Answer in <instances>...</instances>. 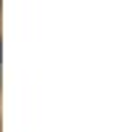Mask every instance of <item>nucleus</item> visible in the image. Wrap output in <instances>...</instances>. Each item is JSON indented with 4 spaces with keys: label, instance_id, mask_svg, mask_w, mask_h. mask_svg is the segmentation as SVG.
I'll return each instance as SVG.
<instances>
[{
    "label": "nucleus",
    "instance_id": "obj_1",
    "mask_svg": "<svg viewBox=\"0 0 132 132\" xmlns=\"http://www.w3.org/2000/svg\"><path fill=\"white\" fill-rule=\"evenodd\" d=\"M0 58H3V48H0Z\"/></svg>",
    "mask_w": 132,
    "mask_h": 132
}]
</instances>
